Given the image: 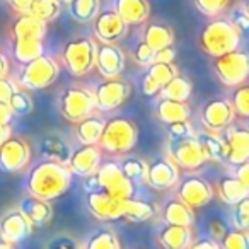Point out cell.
<instances>
[{"label":"cell","mask_w":249,"mask_h":249,"mask_svg":"<svg viewBox=\"0 0 249 249\" xmlns=\"http://www.w3.org/2000/svg\"><path fill=\"white\" fill-rule=\"evenodd\" d=\"M157 241L164 249H188L193 242V231L184 225L166 224L159 231Z\"/></svg>","instance_id":"cell-21"},{"label":"cell","mask_w":249,"mask_h":249,"mask_svg":"<svg viewBox=\"0 0 249 249\" xmlns=\"http://www.w3.org/2000/svg\"><path fill=\"white\" fill-rule=\"evenodd\" d=\"M0 249H16L14 244H11V242H7L5 239L0 237Z\"/></svg>","instance_id":"cell-59"},{"label":"cell","mask_w":249,"mask_h":249,"mask_svg":"<svg viewBox=\"0 0 249 249\" xmlns=\"http://www.w3.org/2000/svg\"><path fill=\"white\" fill-rule=\"evenodd\" d=\"M9 107H11L12 114L14 116H26L33 111V99L26 90L22 89H16L12 92L11 99H9Z\"/></svg>","instance_id":"cell-40"},{"label":"cell","mask_w":249,"mask_h":249,"mask_svg":"<svg viewBox=\"0 0 249 249\" xmlns=\"http://www.w3.org/2000/svg\"><path fill=\"white\" fill-rule=\"evenodd\" d=\"M92 92L97 109L113 111L128 99L132 94V86L121 80L120 77H114V79H106L104 82L97 84L96 90H92Z\"/></svg>","instance_id":"cell-10"},{"label":"cell","mask_w":249,"mask_h":249,"mask_svg":"<svg viewBox=\"0 0 249 249\" xmlns=\"http://www.w3.org/2000/svg\"><path fill=\"white\" fill-rule=\"evenodd\" d=\"M157 213V207L152 201L137 200V198H124L121 200V218L132 224L147 222Z\"/></svg>","instance_id":"cell-24"},{"label":"cell","mask_w":249,"mask_h":249,"mask_svg":"<svg viewBox=\"0 0 249 249\" xmlns=\"http://www.w3.org/2000/svg\"><path fill=\"white\" fill-rule=\"evenodd\" d=\"M176 186H178L176 196L181 201H184L190 208H193V210L208 205L212 201V198H213V188H212V184L207 179H203V178L196 176V174L178 181Z\"/></svg>","instance_id":"cell-11"},{"label":"cell","mask_w":249,"mask_h":249,"mask_svg":"<svg viewBox=\"0 0 249 249\" xmlns=\"http://www.w3.org/2000/svg\"><path fill=\"white\" fill-rule=\"evenodd\" d=\"M9 73V60L4 53L0 52V77H7Z\"/></svg>","instance_id":"cell-58"},{"label":"cell","mask_w":249,"mask_h":249,"mask_svg":"<svg viewBox=\"0 0 249 249\" xmlns=\"http://www.w3.org/2000/svg\"><path fill=\"white\" fill-rule=\"evenodd\" d=\"M86 203L90 213L99 220H118V218H121V200L113 198L104 190L89 191Z\"/></svg>","instance_id":"cell-19"},{"label":"cell","mask_w":249,"mask_h":249,"mask_svg":"<svg viewBox=\"0 0 249 249\" xmlns=\"http://www.w3.org/2000/svg\"><path fill=\"white\" fill-rule=\"evenodd\" d=\"M156 113L162 123H176V121L190 120L191 109L188 106L186 101H173V99H162L160 97L159 103L156 106Z\"/></svg>","instance_id":"cell-29"},{"label":"cell","mask_w":249,"mask_h":249,"mask_svg":"<svg viewBox=\"0 0 249 249\" xmlns=\"http://www.w3.org/2000/svg\"><path fill=\"white\" fill-rule=\"evenodd\" d=\"M7 2L12 5V9H16L18 12H28L33 0H7Z\"/></svg>","instance_id":"cell-56"},{"label":"cell","mask_w":249,"mask_h":249,"mask_svg":"<svg viewBox=\"0 0 249 249\" xmlns=\"http://www.w3.org/2000/svg\"><path fill=\"white\" fill-rule=\"evenodd\" d=\"M45 249H84V246L75 237H72V235L60 234L55 235L53 239H50L48 244L45 246Z\"/></svg>","instance_id":"cell-46"},{"label":"cell","mask_w":249,"mask_h":249,"mask_svg":"<svg viewBox=\"0 0 249 249\" xmlns=\"http://www.w3.org/2000/svg\"><path fill=\"white\" fill-rule=\"evenodd\" d=\"M234 120L235 114L229 99H222V97L212 99L201 109V123L205 130H210V132H222L231 123H234Z\"/></svg>","instance_id":"cell-17"},{"label":"cell","mask_w":249,"mask_h":249,"mask_svg":"<svg viewBox=\"0 0 249 249\" xmlns=\"http://www.w3.org/2000/svg\"><path fill=\"white\" fill-rule=\"evenodd\" d=\"M31 234L33 224L19 208H12L0 218V237L11 244H19Z\"/></svg>","instance_id":"cell-18"},{"label":"cell","mask_w":249,"mask_h":249,"mask_svg":"<svg viewBox=\"0 0 249 249\" xmlns=\"http://www.w3.org/2000/svg\"><path fill=\"white\" fill-rule=\"evenodd\" d=\"M12 135V128H11V124H4V123H0V145L5 142V140L9 139V137Z\"/></svg>","instance_id":"cell-57"},{"label":"cell","mask_w":249,"mask_h":249,"mask_svg":"<svg viewBox=\"0 0 249 249\" xmlns=\"http://www.w3.org/2000/svg\"><path fill=\"white\" fill-rule=\"evenodd\" d=\"M101 190L109 193L116 200H124V198H132L135 195V184L124 176L120 167V162L107 160L104 164H99L97 171L94 173Z\"/></svg>","instance_id":"cell-8"},{"label":"cell","mask_w":249,"mask_h":249,"mask_svg":"<svg viewBox=\"0 0 249 249\" xmlns=\"http://www.w3.org/2000/svg\"><path fill=\"white\" fill-rule=\"evenodd\" d=\"M227 231H229L227 224H225L222 218H213V220L208 224V232H210V237L213 239V241H217V242L224 237Z\"/></svg>","instance_id":"cell-49"},{"label":"cell","mask_w":249,"mask_h":249,"mask_svg":"<svg viewBox=\"0 0 249 249\" xmlns=\"http://www.w3.org/2000/svg\"><path fill=\"white\" fill-rule=\"evenodd\" d=\"M195 5L201 14L208 18H215L229 5V0H195Z\"/></svg>","instance_id":"cell-44"},{"label":"cell","mask_w":249,"mask_h":249,"mask_svg":"<svg viewBox=\"0 0 249 249\" xmlns=\"http://www.w3.org/2000/svg\"><path fill=\"white\" fill-rule=\"evenodd\" d=\"M220 249H248V231L229 229L224 237L218 241Z\"/></svg>","instance_id":"cell-42"},{"label":"cell","mask_w":249,"mask_h":249,"mask_svg":"<svg viewBox=\"0 0 249 249\" xmlns=\"http://www.w3.org/2000/svg\"><path fill=\"white\" fill-rule=\"evenodd\" d=\"M188 249H220V246L212 237H200L191 242V246Z\"/></svg>","instance_id":"cell-52"},{"label":"cell","mask_w":249,"mask_h":249,"mask_svg":"<svg viewBox=\"0 0 249 249\" xmlns=\"http://www.w3.org/2000/svg\"><path fill=\"white\" fill-rule=\"evenodd\" d=\"M159 96L162 99H173V101H188L191 96V82L184 75L178 73L176 77L164 84L159 90Z\"/></svg>","instance_id":"cell-34"},{"label":"cell","mask_w":249,"mask_h":249,"mask_svg":"<svg viewBox=\"0 0 249 249\" xmlns=\"http://www.w3.org/2000/svg\"><path fill=\"white\" fill-rule=\"evenodd\" d=\"M162 220L166 224L191 227L195 224V220H196V215H195L193 208H190L184 201H181L176 196L162 207Z\"/></svg>","instance_id":"cell-25"},{"label":"cell","mask_w":249,"mask_h":249,"mask_svg":"<svg viewBox=\"0 0 249 249\" xmlns=\"http://www.w3.org/2000/svg\"><path fill=\"white\" fill-rule=\"evenodd\" d=\"M231 217H232V225H234V229L248 231V227H249V198H244V200L232 205Z\"/></svg>","instance_id":"cell-43"},{"label":"cell","mask_w":249,"mask_h":249,"mask_svg":"<svg viewBox=\"0 0 249 249\" xmlns=\"http://www.w3.org/2000/svg\"><path fill=\"white\" fill-rule=\"evenodd\" d=\"M96 67L104 79H114L123 73L124 53L116 43H99L96 46Z\"/></svg>","instance_id":"cell-16"},{"label":"cell","mask_w":249,"mask_h":249,"mask_svg":"<svg viewBox=\"0 0 249 249\" xmlns=\"http://www.w3.org/2000/svg\"><path fill=\"white\" fill-rule=\"evenodd\" d=\"M31 160L29 143L22 137H9L0 145V169L4 173L22 171Z\"/></svg>","instance_id":"cell-12"},{"label":"cell","mask_w":249,"mask_h":249,"mask_svg":"<svg viewBox=\"0 0 249 249\" xmlns=\"http://www.w3.org/2000/svg\"><path fill=\"white\" fill-rule=\"evenodd\" d=\"M113 11L128 26H133L149 18L150 5L147 0H114Z\"/></svg>","instance_id":"cell-23"},{"label":"cell","mask_w":249,"mask_h":249,"mask_svg":"<svg viewBox=\"0 0 249 249\" xmlns=\"http://www.w3.org/2000/svg\"><path fill=\"white\" fill-rule=\"evenodd\" d=\"M12 52H14V58L18 60L19 63L24 65V63L41 56L43 53H45V46H43V39L18 38V39H14Z\"/></svg>","instance_id":"cell-33"},{"label":"cell","mask_w":249,"mask_h":249,"mask_svg":"<svg viewBox=\"0 0 249 249\" xmlns=\"http://www.w3.org/2000/svg\"><path fill=\"white\" fill-rule=\"evenodd\" d=\"M147 75L157 84V86L162 87L164 84L169 82L173 77L178 75V69L174 63H162V62H152L147 67Z\"/></svg>","instance_id":"cell-39"},{"label":"cell","mask_w":249,"mask_h":249,"mask_svg":"<svg viewBox=\"0 0 249 249\" xmlns=\"http://www.w3.org/2000/svg\"><path fill=\"white\" fill-rule=\"evenodd\" d=\"M154 55H156V52H154L145 41H140L139 45L135 46V50H133V58H135V62L143 67H149L150 63L154 62Z\"/></svg>","instance_id":"cell-47"},{"label":"cell","mask_w":249,"mask_h":249,"mask_svg":"<svg viewBox=\"0 0 249 249\" xmlns=\"http://www.w3.org/2000/svg\"><path fill=\"white\" fill-rule=\"evenodd\" d=\"M176 58V52H174L173 46H166V48L159 50L154 55V62H162V63H173Z\"/></svg>","instance_id":"cell-51"},{"label":"cell","mask_w":249,"mask_h":249,"mask_svg":"<svg viewBox=\"0 0 249 249\" xmlns=\"http://www.w3.org/2000/svg\"><path fill=\"white\" fill-rule=\"evenodd\" d=\"M213 72L225 87H237L241 84H246V79L249 75L248 53L237 48L234 52L215 56Z\"/></svg>","instance_id":"cell-6"},{"label":"cell","mask_w":249,"mask_h":249,"mask_svg":"<svg viewBox=\"0 0 249 249\" xmlns=\"http://www.w3.org/2000/svg\"><path fill=\"white\" fill-rule=\"evenodd\" d=\"M46 36V22L39 21L38 18L28 14V12H21L18 19L12 24V38H38L45 39Z\"/></svg>","instance_id":"cell-26"},{"label":"cell","mask_w":249,"mask_h":249,"mask_svg":"<svg viewBox=\"0 0 249 249\" xmlns=\"http://www.w3.org/2000/svg\"><path fill=\"white\" fill-rule=\"evenodd\" d=\"M94 21V35L101 43H118L128 33V24L113 11L97 12Z\"/></svg>","instance_id":"cell-14"},{"label":"cell","mask_w":249,"mask_h":249,"mask_svg":"<svg viewBox=\"0 0 249 249\" xmlns=\"http://www.w3.org/2000/svg\"><path fill=\"white\" fill-rule=\"evenodd\" d=\"M222 139L225 142V159L232 166L248 162L249 157V132L242 124L231 123L222 130Z\"/></svg>","instance_id":"cell-13"},{"label":"cell","mask_w":249,"mask_h":249,"mask_svg":"<svg viewBox=\"0 0 249 249\" xmlns=\"http://www.w3.org/2000/svg\"><path fill=\"white\" fill-rule=\"evenodd\" d=\"M198 143L203 150L207 160L222 162L225 159V142L222 139L220 132H210V130H200L195 132Z\"/></svg>","instance_id":"cell-27"},{"label":"cell","mask_w":249,"mask_h":249,"mask_svg":"<svg viewBox=\"0 0 249 249\" xmlns=\"http://www.w3.org/2000/svg\"><path fill=\"white\" fill-rule=\"evenodd\" d=\"M167 159H171L179 169L195 171L207 162L203 150L198 143L196 137H184V139L167 140Z\"/></svg>","instance_id":"cell-9"},{"label":"cell","mask_w":249,"mask_h":249,"mask_svg":"<svg viewBox=\"0 0 249 249\" xmlns=\"http://www.w3.org/2000/svg\"><path fill=\"white\" fill-rule=\"evenodd\" d=\"M18 208L29 218V222L33 225H46L50 224V220L53 217V208L50 205V201L31 196V195L22 198L19 201Z\"/></svg>","instance_id":"cell-22"},{"label":"cell","mask_w":249,"mask_h":249,"mask_svg":"<svg viewBox=\"0 0 249 249\" xmlns=\"http://www.w3.org/2000/svg\"><path fill=\"white\" fill-rule=\"evenodd\" d=\"M191 135H195V128L191 126L190 120L176 121V123L167 124V140L184 139V137H191Z\"/></svg>","instance_id":"cell-45"},{"label":"cell","mask_w":249,"mask_h":249,"mask_svg":"<svg viewBox=\"0 0 249 249\" xmlns=\"http://www.w3.org/2000/svg\"><path fill=\"white\" fill-rule=\"evenodd\" d=\"M143 41H145L154 52H159V50L166 48V46H173L174 33L167 24L152 22V24L147 26L145 31H143Z\"/></svg>","instance_id":"cell-31"},{"label":"cell","mask_w":249,"mask_h":249,"mask_svg":"<svg viewBox=\"0 0 249 249\" xmlns=\"http://www.w3.org/2000/svg\"><path fill=\"white\" fill-rule=\"evenodd\" d=\"M96 43L90 38H75L63 46L62 62L73 77H84L96 65Z\"/></svg>","instance_id":"cell-4"},{"label":"cell","mask_w":249,"mask_h":249,"mask_svg":"<svg viewBox=\"0 0 249 249\" xmlns=\"http://www.w3.org/2000/svg\"><path fill=\"white\" fill-rule=\"evenodd\" d=\"M72 147L69 142L62 139V137L56 135H50L45 137L41 142V154L46 157L48 160H55L60 164H69L70 157H72Z\"/></svg>","instance_id":"cell-30"},{"label":"cell","mask_w":249,"mask_h":249,"mask_svg":"<svg viewBox=\"0 0 249 249\" xmlns=\"http://www.w3.org/2000/svg\"><path fill=\"white\" fill-rule=\"evenodd\" d=\"M58 109L65 120L77 123L97 109L94 92L86 87H67L58 97Z\"/></svg>","instance_id":"cell-7"},{"label":"cell","mask_w":249,"mask_h":249,"mask_svg":"<svg viewBox=\"0 0 249 249\" xmlns=\"http://www.w3.org/2000/svg\"><path fill=\"white\" fill-rule=\"evenodd\" d=\"M178 181H179V167L167 157H160L147 164L145 183L154 190H171L176 186Z\"/></svg>","instance_id":"cell-15"},{"label":"cell","mask_w":249,"mask_h":249,"mask_svg":"<svg viewBox=\"0 0 249 249\" xmlns=\"http://www.w3.org/2000/svg\"><path fill=\"white\" fill-rule=\"evenodd\" d=\"M101 164V149L99 145H82L80 149L73 150L69 160V169L72 174L87 178L97 171Z\"/></svg>","instance_id":"cell-20"},{"label":"cell","mask_w":249,"mask_h":249,"mask_svg":"<svg viewBox=\"0 0 249 249\" xmlns=\"http://www.w3.org/2000/svg\"><path fill=\"white\" fill-rule=\"evenodd\" d=\"M120 167L123 174L135 183H145V174H147V162L140 157H124L121 159Z\"/></svg>","instance_id":"cell-37"},{"label":"cell","mask_w":249,"mask_h":249,"mask_svg":"<svg viewBox=\"0 0 249 249\" xmlns=\"http://www.w3.org/2000/svg\"><path fill=\"white\" fill-rule=\"evenodd\" d=\"M60 75V67L52 56L45 55L24 63L19 73V86L28 90H38L50 87Z\"/></svg>","instance_id":"cell-5"},{"label":"cell","mask_w":249,"mask_h":249,"mask_svg":"<svg viewBox=\"0 0 249 249\" xmlns=\"http://www.w3.org/2000/svg\"><path fill=\"white\" fill-rule=\"evenodd\" d=\"M70 184H72V173L69 166L46 159L31 169L26 188L31 196L50 201L67 193Z\"/></svg>","instance_id":"cell-1"},{"label":"cell","mask_w":249,"mask_h":249,"mask_svg":"<svg viewBox=\"0 0 249 249\" xmlns=\"http://www.w3.org/2000/svg\"><path fill=\"white\" fill-rule=\"evenodd\" d=\"M84 249H121V246L111 229H99L87 239Z\"/></svg>","instance_id":"cell-38"},{"label":"cell","mask_w":249,"mask_h":249,"mask_svg":"<svg viewBox=\"0 0 249 249\" xmlns=\"http://www.w3.org/2000/svg\"><path fill=\"white\" fill-rule=\"evenodd\" d=\"M235 167H237V171H235V178H237L241 183H244V184H248V186H249V164L242 162V164H239V166H235Z\"/></svg>","instance_id":"cell-54"},{"label":"cell","mask_w":249,"mask_h":249,"mask_svg":"<svg viewBox=\"0 0 249 249\" xmlns=\"http://www.w3.org/2000/svg\"><path fill=\"white\" fill-rule=\"evenodd\" d=\"M104 123L106 121L101 116H94L89 114L84 120L77 121L75 126V139L80 142V145H97L101 139V133H103Z\"/></svg>","instance_id":"cell-28"},{"label":"cell","mask_w":249,"mask_h":249,"mask_svg":"<svg viewBox=\"0 0 249 249\" xmlns=\"http://www.w3.org/2000/svg\"><path fill=\"white\" fill-rule=\"evenodd\" d=\"M139 139V130L132 120L116 116L104 123L103 133L97 142L101 150L109 154H126L135 147Z\"/></svg>","instance_id":"cell-3"},{"label":"cell","mask_w":249,"mask_h":249,"mask_svg":"<svg viewBox=\"0 0 249 249\" xmlns=\"http://www.w3.org/2000/svg\"><path fill=\"white\" fill-rule=\"evenodd\" d=\"M231 104L235 116L244 118V120L249 116V87L246 84H241V86L235 87Z\"/></svg>","instance_id":"cell-41"},{"label":"cell","mask_w":249,"mask_h":249,"mask_svg":"<svg viewBox=\"0 0 249 249\" xmlns=\"http://www.w3.org/2000/svg\"><path fill=\"white\" fill-rule=\"evenodd\" d=\"M18 89L16 87V84L12 82L11 79H7V77H0V103H9V99H11L12 92Z\"/></svg>","instance_id":"cell-50"},{"label":"cell","mask_w":249,"mask_h":249,"mask_svg":"<svg viewBox=\"0 0 249 249\" xmlns=\"http://www.w3.org/2000/svg\"><path fill=\"white\" fill-rule=\"evenodd\" d=\"M241 43V33L231 22V19L215 18L203 28L200 35V46L208 56H220L234 52Z\"/></svg>","instance_id":"cell-2"},{"label":"cell","mask_w":249,"mask_h":249,"mask_svg":"<svg viewBox=\"0 0 249 249\" xmlns=\"http://www.w3.org/2000/svg\"><path fill=\"white\" fill-rule=\"evenodd\" d=\"M142 90H143V94H145V96L154 97V96H157V94H159L160 86H157V84L145 73V77H143V82H142Z\"/></svg>","instance_id":"cell-53"},{"label":"cell","mask_w":249,"mask_h":249,"mask_svg":"<svg viewBox=\"0 0 249 249\" xmlns=\"http://www.w3.org/2000/svg\"><path fill=\"white\" fill-rule=\"evenodd\" d=\"M56 2H58L60 5H69L70 4V0H56Z\"/></svg>","instance_id":"cell-60"},{"label":"cell","mask_w":249,"mask_h":249,"mask_svg":"<svg viewBox=\"0 0 249 249\" xmlns=\"http://www.w3.org/2000/svg\"><path fill=\"white\" fill-rule=\"evenodd\" d=\"M231 22L235 26V28L239 29V33H241V35H246V33H248V29H249V16H248V11H246L244 7L234 9V12H232Z\"/></svg>","instance_id":"cell-48"},{"label":"cell","mask_w":249,"mask_h":249,"mask_svg":"<svg viewBox=\"0 0 249 249\" xmlns=\"http://www.w3.org/2000/svg\"><path fill=\"white\" fill-rule=\"evenodd\" d=\"M218 196L227 205H235L237 201L249 196V186L237 179L235 176L222 178L218 181Z\"/></svg>","instance_id":"cell-32"},{"label":"cell","mask_w":249,"mask_h":249,"mask_svg":"<svg viewBox=\"0 0 249 249\" xmlns=\"http://www.w3.org/2000/svg\"><path fill=\"white\" fill-rule=\"evenodd\" d=\"M60 7L62 5L56 0H33L28 9V14L35 16L43 22H50L60 16Z\"/></svg>","instance_id":"cell-36"},{"label":"cell","mask_w":249,"mask_h":249,"mask_svg":"<svg viewBox=\"0 0 249 249\" xmlns=\"http://www.w3.org/2000/svg\"><path fill=\"white\" fill-rule=\"evenodd\" d=\"M69 11L75 21L89 22L99 12V0H70Z\"/></svg>","instance_id":"cell-35"},{"label":"cell","mask_w":249,"mask_h":249,"mask_svg":"<svg viewBox=\"0 0 249 249\" xmlns=\"http://www.w3.org/2000/svg\"><path fill=\"white\" fill-rule=\"evenodd\" d=\"M12 116H14V114H12V111H11V107H9V104L0 103V123L11 124Z\"/></svg>","instance_id":"cell-55"}]
</instances>
